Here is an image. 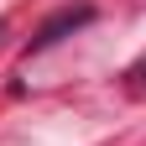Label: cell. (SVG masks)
Here are the masks:
<instances>
[{
  "mask_svg": "<svg viewBox=\"0 0 146 146\" xmlns=\"http://www.w3.org/2000/svg\"><path fill=\"white\" fill-rule=\"evenodd\" d=\"M89 16H94L89 5H78V11H58V16H52V21H47L42 31H36V42H31V47H52V42H63L68 31H78V26H89Z\"/></svg>",
  "mask_w": 146,
  "mask_h": 146,
  "instance_id": "obj_1",
  "label": "cell"
}]
</instances>
